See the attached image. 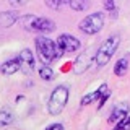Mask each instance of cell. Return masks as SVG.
<instances>
[{"instance_id":"d6986e66","label":"cell","mask_w":130,"mask_h":130,"mask_svg":"<svg viewBox=\"0 0 130 130\" xmlns=\"http://www.w3.org/2000/svg\"><path fill=\"white\" fill-rule=\"evenodd\" d=\"M11 7H24L29 0H8Z\"/></svg>"},{"instance_id":"9c48e42d","label":"cell","mask_w":130,"mask_h":130,"mask_svg":"<svg viewBox=\"0 0 130 130\" xmlns=\"http://www.w3.org/2000/svg\"><path fill=\"white\" fill-rule=\"evenodd\" d=\"M127 116H128V106L127 104H117L116 107L112 109L111 116H109V122L117 125L120 120H124Z\"/></svg>"},{"instance_id":"30bf717a","label":"cell","mask_w":130,"mask_h":130,"mask_svg":"<svg viewBox=\"0 0 130 130\" xmlns=\"http://www.w3.org/2000/svg\"><path fill=\"white\" fill-rule=\"evenodd\" d=\"M107 91H109V89H107V85H106V83H103L99 88L96 89V91H93V93H89V94L83 96V99H81V106H88V104H91L93 101H96V99H101V96H104Z\"/></svg>"},{"instance_id":"3957f363","label":"cell","mask_w":130,"mask_h":130,"mask_svg":"<svg viewBox=\"0 0 130 130\" xmlns=\"http://www.w3.org/2000/svg\"><path fill=\"white\" fill-rule=\"evenodd\" d=\"M67 101H68V88L63 86V85H60V86H57L54 91H52L51 98H49V104H47L49 114L59 116V114L65 109Z\"/></svg>"},{"instance_id":"7a4b0ae2","label":"cell","mask_w":130,"mask_h":130,"mask_svg":"<svg viewBox=\"0 0 130 130\" xmlns=\"http://www.w3.org/2000/svg\"><path fill=\"white\" fill-rule=\"evenodd\" d=\"M119 44H120V36L119 34L109 36V38L101 44V47L98 49V52L94 54V62H96L98 67H104V65L112 59V55L116 54Z\"/></svg>"},{"instance_id":"ba28073f","label":"cell","mask_w":130,"mask_h":130,"mask_svg":"<svg viewBox=\"0 0 130 130\" xmlns=\"http://www.w3.org/2000/svg\"><path fill=\"white\" fill-rule=\"evenodd\" d=\"M93 62V54H89V51H85L83 54H80L75 60V67H73V72L75 73H83L85 70H88L89 65Z\"/></svg>"},{"instance_id":"9a60e30c","label":"cell","mask_w":130,"mask_h":130,"mask_svg":"<svg viewBox=\"0 0 130 130\" xmlns=\"http://www.w3.org/2000/svg\"><path fill=\"white\" fill-rule=\"evenodd\" d=\"M68 5L75 11H83L91 5V2H89V0H68Z\"/></svg>"},{"instance_id":"5bb4252c","label":"cell","mask_w":130,"mask_h":130,"mask_svg":"<svg viewBox=\"0 0 130 130\" xmlns=\"http://www.w3.org/2000/svg\"><path fill=\"white\" fill-rule=\"evenodd\" d=\"M15 120V116L10 109H2L0 111V127H7V125L13 124Z\"/></svg>"},{"instance_id":"4fadbf2b","label":"cell","mask_w":130,"mask_h":130,"mask_svg":"<svg viewBox=\"0 0 130 130\" xmlns=\"http://www.w3.org/2000/svg\"><path fill=\"white\" fill-rule=\"evenodd\" d=\"M0 70H2L3 75H13V73L16 72H20V62H18V59H10V60H7L5 63L0 67Z\"/></svg>"},{"instance_id":"e0dca14e","label":"cell","mask_w":130,"mask_h":130,"mask_svg":"<svg viewBox=\"0 0 130 130\" xmlns=\"http://www.w3.org/2000/svg\"><path fill=\"white\" fill-rule=\"evenodd\" d=\"M114 130H130V116H127L124 120H120L119 124L114 127Z\"/></svg>"},{"instance_id":"ffe728a7","label":"cell","mask_w":130,"mask_h":130,"mask_svg":"<svg viewBox=\"0 0 130 130\" xmlns=\"http://www.w3.org/2000/svg\"><path fill=\"white\" fill-rule=\"evenodd\" d=\"M104 7L107 11H114L116 10V3H114V0H104Z\"/></svg>"},{"instance_id":"52a82bcc","label":"cell","mask_w":130,"mask_h":130,"mask_svg":"<svg viewBox=\"0 0 130 130\" xmlns=\"http://www.w3.org/2000/svg\"><path fill=\"white\" fill-rule=\"evenodd\" d=\"M18 62H20V70L24 75H29L34 72V55L29 49H23L18 55Z\"/></svg>"},{"instance_id":"ac0fdd59","label":"cell","mask_w":130,"mask_h":130,"mask_svg":"<svg viewBox=\"0 0 130 130\" xmlns=\"http://www.w3.org/2000/svg\"><path fill=\"white\" fill-rule=\"evenodd\" d=\"M65 2H67V0H46V5L49 8H54V10H57V8H60Z\"/></svg>"},{"instance_id":"7402d4cb","label":"cell","mask_w":130,"mask_h":130,"mask_svg":"<svg viewBox=\"0 0 130 130\" xmlns=\"http://www.w3.org/2000/svg\"><path fill=\"white\" fill-rule=\"evenodd\" d=\"M46 130H65V128H63L62 124H52V125H49Z\"/></svg>"},{"instance_id":"8992f818","label":"cell","mask_w":130,"mask_h":130,"mask_svg":"<svg viewBox=\"0 0 130 130\" xmlns=\"http://www.w3.org/2000/svg\"><path fill=\"white\" fill-rule=\"evenodd\" d=\"M55 46L62 54H70V52H76L80 49V41L72 34H60Z\"/></svg>"},{"instance_id":"8fae6325","label":"cell","mask_w":130,"mask_h":130,"mask_svg":"<svg viewBox=\"0 0 130 130\" xmlns=\"http://www.w3.org/2000/svg\"><path fill=\"white\" fill-rule=\"evenodd\" d=\"M18 21V13L16 11H2L0 13V26L10 28Z\"/></svg>"},{"instance_id":"2e32d148","label":"cell","mask_w":130,"mask_h":130,"mask_svg":"<svg viewBox=\"0 0 130 130\" xmlns=\"http://www.w3.org/2000/svg\"><path fill=\"white\" fill-rule=\"evenodd\" d=\"M39 76H41L42 80H46V81H51V80H54L55 73H54V70H52L51 67L44 65V67H41V68H39Z\"/></svg>"},{"instance_id":"44dd1931","label":"cell","mask_w":130,"mask_h":130,"mask_svg":"<svg viewBox=\"0 0 130 130\" xmlns=\"http://www.w3.org/2000/svg\"><path fill=\"white\" fill-rule=\"evenodd\" d=\"M109 96H111V91H107L104 96H101V99H99V106H98V107H99V109L103 107V106H104V103L107 101V98H109Z\"/></svg>"},{"instance_id":"6da1fadb","label":"cell","mask_w":130,"mask_h":130,"mask_svg":"<svg viewBox=\"0 0 130 130\" xmlns=\"http://www.w3.org/2000/svg\"><path fill=\"white\" fill-rule=\"evenodd\" d=\"M36 52H38L39 60L44 65H49V63L54 62L55 59L62 57V52L57 49L55 42L52 39L46 38V36H39V38H36Z\"/></svg>"},{"instance_id":"277c9868","label":"cell","mask_w":130,"mask_h":130,"mask_svg":"<svg viewBox=\"0 0 130 130\" xmlns=\"http://www.w3.org/2000/svg\"><path fill=\"white\" fill-rule=\"evenodd\" d=\"M23 26L28 31H38V32H52L55 29V23L49 18H39L34 15H24L21 18Z\"/></svg>"},{"instance_id":"5b68a950","label":"cell","mask_w":130,"mask_h":130,"mask_svg":"<svg viewBox=\"0 0 130 130\" xmlns=\"http://www.w3.org/2000/svg\"><path fill=\"white\" fill-rule=\"evenodd\" d=\"M104 26V15L101 11H96V13L88 15L86 18H83L78 24L80 31H83L85 34H96L103 29Z\"/></svg>"},{"instance_id":"7c38bea8","label":"cell","mask_w":130,"mask_h":130,"mask_svg":"<svg viewBox=\"0 0 130 130\" xmlns=\"http://www.w3.org/2000/svg\"><path fill=\"white\" fill-rule=\"evenodd\" d=\"M128 65H130V59L127 55L122 57V59H119L116 62V65H114V73H116L117 76H124L125 73L128 72Z\"/></svg>"}]
</instances>
